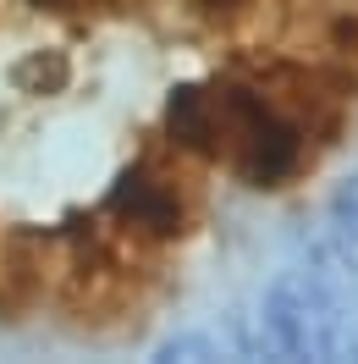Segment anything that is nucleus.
<instances>
[{
  "label": "nucleus",
  "mask_w": 358,
  "mask_h": 364,
  "mask_svg": "<svg viewBox=\"0 0 358 364\" xmlns=\"http://www.w3.org/2000/svg\"><path fill=\"white\" fill-rule=\"evenodd\" d=\"M166 133L177 149L232 171L248 188H281L309 160L314 122L292 100L248 83H188L166 100Z\"/></svg>",
  "instance_id": "f257e3e1"
},
{
  "label": "nucleus",
  "mask_w": 358,
  "mask_h": 364,
  "mask_svg": "<svg viewBox=\"0 0 358 364\" xmlns=\"http://www.w3.org/2000/svg\"><path fill=\"white\" fill-rule=\"evenodd\" d=\"M254 348L270 359H358V293L336 271H281L259 298Z\"/></svg>",
  "instance_id": "f03ea898"
},
{
  "label": "nucleus",
  "mask_w": 358,
  "mask_h": 364,
  "mask_svg": "<svg viewBox=\"0 0 358 364\" xmlns=\"http://www.w3.org/2000/svg\"><path fill=\"white\" fill-rule=\"evenodd\" d=\"M188 215H193L188 182H182L177 171L155 166V160L127 166V171L111 182V199H105V221H111L127 243H166V237H182V232H188Z\"/></svg>",
  "instance_id": "7ed1b4c3"
},
{
  "label": "nucleus",
  "mask_w": 358,
  "mask_h": 364,
  "mask_svg": "<svg viewBox=\"0 0 358 364\" xmlns=\"http://www.w3.org/2000/svg\"><path fill=\"white\" fill-rule=\"evenodd\" d=\"M45 282H50V243L33 232H6V243H0V309L39 304Z\"/></svg>",
  "instance_id": "20e7f679"
},
{
  "label": "nucleus",
  "mask_w": 358,
  "mask_h": 364,
  "mask_svg": "<svg viewBox=\"0 0 358 364\" xmlns=\"http://www.w3.org/2000/svg\"><path fill=\"white\" fill-rule=\"evenodd\" d=\"M72 77V67L61 61V55H33V61H23L17 67V83H23L28 94H45V89H61Z\"/></svg>",
  "instance_id": "39448f33"
},
{
  "label": "nucleus",
  "mask_w": 358,
  "mask_h": 364,
  "mask_svg": "<svg viewBox=\"0 0 358 364\" xmlns=\"http://www.w3.org/2000/svg\"><path fill=\"white\" fill-rule=\"evenodd\" d=\"M39 6H55V11H67V6H89V0H39Z\"/></svg>",
  "instance_id": "423d86ee"
}]
</instances>
